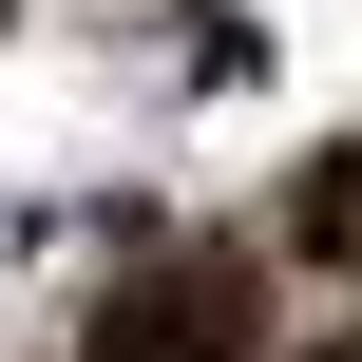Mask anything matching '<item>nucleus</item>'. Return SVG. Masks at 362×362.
<instances>
[{
    "label": "nucleus",
    "mask_w": 362,
    "mask_h": 362,
    "mask_svg": "<svg viewBox=\"0 0 362 362\" xmlns=\"http://www.w3.org/2000/svg\"><path fill=\"white\" fill-rule=\"evenodd\" d=\"M95 362H248V267H153V286H115Z\"/></svg>",
    "instance_id": "nucleus-1"
}]
</instances>
